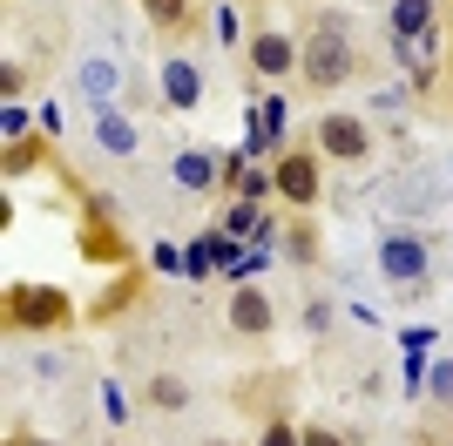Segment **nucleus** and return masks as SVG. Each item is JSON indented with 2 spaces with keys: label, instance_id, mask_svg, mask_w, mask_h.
I'll use <instances>...</instances> for the list:
<instances>
[{
  "label": "nucleus",
  "instance_id": "obj_1",
  "mask_svg": "<svg viewBox=\"0 0 453 446\" xmlns=\"http://www.w3.org/2000/svg\"><path fill=\"white\" fill-rule=\"evenodd\" d=\"M298 74H304V88H319V95L352 81V35H345L339 14H325L319 27H311V41L298 48Z\"/></svg>",
  "mask_w": 453,
  "mask_h": 446
},
{
  "label": "nucleus",
  "instance_id": "obj_2",
  "mask_svg": "<svg viewBox=\"0 0 453 446\" xmlns=\"http://www.w3.org/2000/svg\"><path fill=\"white\" fill-rule=\"evenodd\" d=\"M75 304L55 291V284H14L7 291V325L14 332H68Z\"/></svg>",
  "mask_w": 453,
  "mask_h": 446
},
{
  "label": "nucleus",
  "instance_id": "obj_3",
  "mask_svg": "<svg viewBox=\"0 0 453 446\" xmlns=\"http://www.w3.org/2000/svg\"><path fill=\"white\" fill-rule=\"evenodd\" d=\"M271 183H278L284 204L311 210V204H319V189H325V176H319V149H284L278 163H271Z\"/></svg>",
  "mask_w": 453,
  "mask_h": 446
},
{
  "label": "nucleus",
  "instance_id": "obj_4",
  "mask_svg": "<svg viewBox=\"0 0 453 446\" xmlns=\"http://www.w3.org/2000/svg\"><path fill=\"white\" fill-rule=\"evenodd\" d=\"M365 149H372V129H365L359 115H319V156H332V163H365Z\"/></svg>",
  "mask_w": 453,
  "mask_h": 446
},
{
  "label": "nucleus",
  "instance_id": "obj_5",
  "mask_svg": "<svg viewBox=\"0 0 453 446\" xmlns=\"http://www.w3.org/2000/svg\"><path fill=\"white\" fill-rule=\"evenodd\" d=\"M250 68L265 74V81H284V74L298 68V41H291V35H278V27L250 35Z\"/></svg>",
  "mask_w": 453,
  "mask_h": 446
},
{
  "label": "nucleus",
  "instance_id": "obj_6",
  "mask_svg": "<svg viewBox=\"0 0 453 446\" xmlns=\"http://www.w3.org/2000/svg\"><path fill=\"white\" fill-rule=\"evenodd\" d=\"M379 271H386L393 284H419L426 278V243L419 237H386L379 243Z\"/></svg>",
  "mask_w": 453,
  "mask_h": 446
},
{
  "label": "nucleus",
  "instance_id": "obj_7",
  "mask_svg": "<svg viewBox=\"0 0 453 446\" xmlns=\"http://www.w3.org/2000/svg\"><path fill=\"white\" fill-rule=\"evenodd\" d=\"M230 325H237L244 338H271L278 311H271V297L257 291V284H237V291H230Z\"/></svg>",
  "mask_w": 453,
  "mask_h": 446
},
{
  "label": "nucleus",
  "instance_id": "obj_8",
  "mask_svg": "<svg viewBox=\"0 0 453 446\" xmlns=\"http://www.w3.org/2000/svg\"><path fill=\"white\" fill-rule=\"evenodd\" d=\"M224 189H230V196H244V204H257V196L278 189V183H271V169H257L244 149H237V156H224Z\"/></svg>",
  "mask_w": 453,
  "mask_h": 446
},
{
  "label": "nucleus",
  "instance_id": "obj_9",
  "mask_svg": "<svg viewBox=\"0 0 453 446\" xmlns=\"http://www.w3.org/2000/svg\"><path fill=\"white\" fill-rule=\"evenodd\" d=\"M170 176H176V189H217L224 183V163L203 156V149H183V156L170 163Z\"/></svg>",
  "mask_w": 453,
  "mask_h": 446
},
{
  "label": "nucleus",
  "instance_id": "obj_10",
  "mask_svg": "<svg viewBox=\"0 0 453 446\" xmlns=\"http://www.w3.org/2000/svg\"><path fill=\"white\" fill-rule=\"evenodd\" d=\"M163 95H170V109H196L203 102V74L189 61H163Z\"/></svg>",
  "mask_w": 453,
  "mask_h": 446
},
{
  "label": "nucleus",
  "instance_id": "obj_11",
  "mask_svg": "<svg viewBox=\"0 0 453 446\" xmlns=\"http://www.w3.org/2000/svg\"><path fill=\"white\" fill-rule=\"evenodd\" d=\"M142 14H150V27L156 35H189V14H196V7H189V0H142Z\"/></svg>",
  "mask_w": 453,
  "mask_h": 446
},
{
  "label": "nucleus",
  "instance_id": "obj_12",
  "mask_svg": "<svg viewBox=\"0 0 453 446\" xmlns=\"http://www.w3.org/2000/svg\"><path fill=\"white\" fill-rule=\"evenodd\" d=\"M0 163H7V176H27V169L48 163V142H41V135H20V142L0 149Z\"/></svg>",
  "mask_w": 453,
  "mask_h": 446
},
{
  "label": "nucleus",
  "instance_id": "obj_13",
  "mask_svg": "<svg viewBox=\"0 0 453 446\" xmlns=\"http://www.w3.org/2000/svg\"><path fill=\"white\" fill-rule=\"evenodd\" d=\"M95 135H102V149H109V156H135V142H142V135H135V129H129V122H122L115 109H102Z\"/></svg>",
  "mask_w": 453,
  "mask_h": 446
},
{
  "label": "nucleus",
  "instance_id": "obj_14",
  "mask_svg": "<svg viewBox=\"0 0 453 446\" xmlns=\"http://www.w3.org/2000/svg\"><path fill=\"white\" fill-rule=\"evenodd\" d=\"M434 27V0H393V35H426Z\"/></svg>",
  "mask_w": 453,
  "mask_h": 446
},
{
  "label": "nucleus",
  "instance_id": "obj_15",
  "mask_svg": "<svg viewBox=\"0 0 453 446\" xmlns=\"http://www.w3.org/2000/svg\"><path fill=\"white\" fill-rule=\"evenodd\" d=\"M150 406H163V412L189 406V386L176 379V372H156V379H150Z\"/></svg>",
  "mask_w": 453,
  "mask_h": 446
},
{
  "label": "nucleus",
  "instance_id": "obj_16",
  "mask_svg": "<svg viewBox=\"0 0 453 446\" xmlns=\"http://www.w3.org/2000/svg\"><path fill=\"white\" fill-rule=\"evenodd\" d=\"M224 230H230V237H257V230H265V217H257V204H244V196H237V204L224 210Z\"/></svg>",
  "mask_w": 453,
  "mask_h": 446
},
{
  "label": "nucleus",
  "instance_id": "obj_17",
  "mask_svg": "<svg viewBox=\"0 0 453 446\" xmlns=\"http://www.w3.org/2000/svg\"><path fill=\"white\" fill-rule=\"evenodd\" d=\"M257 446H304V433H298V427H284V419H271V427L257 433Z\"/></svg>",
  "mask_w": 453,
  "mask_h": 446
},
{
  "label": "nucleus",
  "instance_id": "obj_18",
  "mask_svg": "<svg viewBox=\"0 0 453 446\" xmlns=\"http://www.w3.org/2000/svg\"><path fill=\"white\" fill-rule=\"evenodd\" d=\"M81 258H122V243L109 230H95V237H81Z\"/></svg>",
  "mask_w": 453,
  "mask_h": 446
},
{
  "label": "nucleus",
  "instance_id": "obj_19",
  "mask_svg": "<svg viewBox=\"0 0 453 446\" xmlns=\"http://www.w3.org/2000/svg\"><path fill=\"white\" fill-rule=\"evenodd\" d=\"M291 258L311 264V258H319V237H311V230H291Z\"/></svg>",
  "mask_w": 453,
  "mask_h": 446
},
{
  "label": "nucleus",
  "instance_id": "obj_20",
  "mask_svg": "<svg viewBox=\"0 0 453 446\" xmlns=\"http://www.w3.org/2000/svg\"><path fill=\"white\" fill-rule=\"evenodd\" d=\"M0 129H7V142H20V129H27V109H20V102H7V122H0Z\"/></svg>",
  "mask_w": 453,
  "mask_h": 446
},
{
  "label": "nucleus",
  "instance_id": "obj_21",
  "mask_svg": "<svg viewBox=\"0 0 453 446\" xmlns=\"http://www.w3.org/2000/svg\"><path fill=\"white\" fill-rule=\"evenodd\" d=\"M304 446H345V433H332V427H304Z\"/></svg>",
  "mask_w": 453,
  "mask_h": 446
},
{
  "label": "nucleus",
  "instance_id": "obj_22",
  "mask_svg": "<svg viewBox=\"0 0 453 446\" xmlns=\"http://www.w3.org/2000/svg\"><path fill=\"white\" fill-rule=\"evenodd\" d=\"M434 399H447V406H453V365H434Z\"/></svg>",
  "mask_w": 453,
  "mask_h": 446
},
{
  "label": "nucleus",
  "instance_id": "obj_23",
  "mask_svg": "<svg viewBox=\"0 0 453 446\" xmlns=\"http://www.w3.org/2000/svg\"><path fill=\"white\" fill-rule=\"evenodd\" d=\"M14 446H55V440H35V433H14Z\"/></svg>",
  "mask_w": 453,
  "mask_h": 446
},
{
  "label": "nucleus",
  "instance_id": "obj_24",
  "mask_svg": "<svg viewBox=\"0 0 453 446\" xmlns=\"http://www.w3.org/2000/svg\"><path fill=\"white\" fill-rule=\"evenodd\" d=\"M203 446H230V440H203Z\"/></svg>",
  "mask_w": 453,
  "mask_h": 446
},
{
  "label": "nucleus",
  "instance_id": "obj_25",
  "mask_svg": "<svg viewBox=\"0 0 453 446\" xmlns=\"http://www.w3.org/2000/svg\"><path fill=\"white\" fill-rule=\"evenodd\" d=\"M447 102H453V88H447Z\"/></svg>",
  "mask_w": 453,
  "mask_h": 446
}]
</instances>
